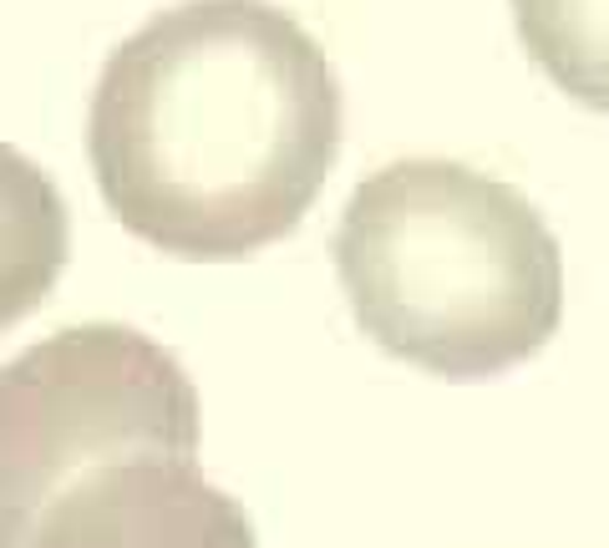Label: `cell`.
Instances as JSON below:
<instances>
[{
  "label": "cell",
  "instance_id": "cell-4",
  "mask_svg": "<svg viewBox=\"0 0 609 548\" xmlns=\"http://www.w3.org/2000/svg\"><path fill=\"white\" fill-rule=\"evenodd\" d=\"M21 548H254V528L193 462L133 457L67 487Z\"/></svg>",
  "mask_w": 609,
  "mask_h": 548
},
{
  "label": "cell",
  "instance_id": "cell-5",
  "mask_svg": "<svg viewBox=\"0 0 609 548\" xmlns=\"http://www.w3.org/2000/svg\"><path fill=\"white\" fill-rule=\"evenodd\" d=\"M71 254V219L52 173L0 143V330L26 320Z\"/></svg>",
  "mask_w": 609,
  "mask_h": 548
},
{
  "label": "cell",
  "instance_id": "cell-3",
  "mask_svg": "<svg viewBox=\"0 0 609 548\" xmlns=\"http://www.w3.org/2000/svg\"><path fill=\"white\" fill-rule=\"evenodd\" d=\"M199 452V392L128 326L56 330L0 371V548L97 468Z\"/></svg>",
  "mask_w": 609,
  "mask_h": 548
},
{
  "label": "cell",
  "instance_id": "cell-6",
  "mask_svg": "<svg viewBox=\"0 0 609 548\" xmlns=\"http://www.w3.org/2000/svg\"><path fill=\"white\" fill-rule=\"evenodd\" d=\"M513 21L558 91L609 112V0H513Z\"/></svg>",
  "mask_w": 609,
  "mask_h": 548
},
{
  "label": "cell",
  "instance_id": "cell-2",
  "mask_svg": "<svg viewBox=\"0 0 609 548\" xmlns=\"http://www.w3.org/2000/svg\"><path fill=\"white\" fill-rule=\"evenodd\" d=\"M356 326L447 381H488L564 320V254L529 198L447 157L386 163L335 229Z\"/></svg>",
  "mask_w": 609,
  "mask_h": 548
},
{
  "label": "cell",
  "instance_id": "cell-1",
  "mask_svg": "<svg viewBox=\"0 0 609 548\" xmlns=\"http://www.w3.org/2000/svg\"><path fill=\"white\" fill-rule=\"evenodd\" d=\"M341 153V87L269 0H184L107 56L87 157L112 219L173 260H250L310 213Z\"/></svg>",
  "mask_w": 609,
  "mask_h": 548
}]
</instances>
